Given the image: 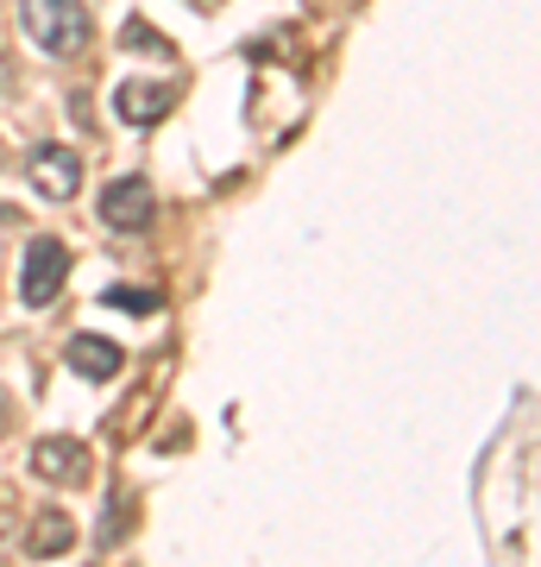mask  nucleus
<instances>
[{
    "mask_svg": "<svg viewBox=\"0 0 541 567\" xmlns=\"http://www.w3.org/2000/svg\"><path fill=\"white\" fill-rule=\"evenodd\" d=\"M20 20L44 58H76V51H89V32H95L82 0H25Z\"/></svg>",
    "mask_w": 541,
    "mask_h": 567,
    "instance_id": "1",
    "label": "nucleus"
},
{
    "mask_svg": "<svg viewBox=\"0 0 541 567\" xmlns=\"http://www.w3.org/2000/svg\"><path fill=\"white\" fill-rule=\"evenodd\" d=\"M63 278H70V252H63V240H51V234H32L25 240V265H20V297L32 309L58 303Z\"/></svg>",
    "mask_w": 541,
    "mask_h": 567,
    "instance_id": "2",
    "label": "nucleus"
},
{
    "mask_svg": "<svg viewBox=\"0 0 541 567\" xmlns=\"http://www.w3.org/2000/svg\"><path fill=\"white\" fill-rule=\"evenodd\" d=\"M152 215H158V196H152L145 177H114L101 189V221L114 227V234H145Z\"/></svg>",
    "mask_w": 541,
    "mask_h": 567,
    "instance_id": "3",
    "label": "nucleus"
},
{
    "mask_svg": "<svg viewBox=\"0 0 541 567\" xmlns=\"http://www.w3.org/2000/svg\"><path fill=\"white\" fill-rule=\"evenodd\" d=\"M25 177L39 183L44 203H70V196L82 189V158L70 152V145H39L32 164H25Z\"/></svg>",
    "mask_w": 541,
    "mask_h": 567,
    "instance_id": "4",
    "label": "nucleus"
},
{
    "mask_svg": "<svg viewBox=\"0 0 541 567\" xmlns=\"http://www.w3.org/2000/svg\"><path fill=\"white\" fill-rule=\"evenodd\" d=\"M170 107H177V89H170V82L133 76V82H121V89H114V114H121L126 126H158Z\"/></svg>",
    "mask_w": 541,
    "mask_h": 567,
    "instance_id": "5",
    "label": "nucleus"
},
{
    "mask_svg": "<svg viewBox=\"0 0 541 567\" xmlns=\"http://www.w3.org/2000/svg\"><path fill=\"white\" fill-rule=\"evenodd\" d=\"M32 466H39V480H51V486H82L89 480V447L76 435H44L32 447Z\"/></svg>",
    "mask_w": 541,
    "mask_h": 567,
    "instance_id": "6",
    "label": "nucleus"
},
{
    "mask_svg": "<svg viewBox=\"0 0 541 567\" xmlns=\"http://www.w3.org/2000/svg\"><path fill=\"white\" fill-rule=\"evenodd\" d=\"M63 360H70V372H76V379H89V385H107V379L126 365V353L107 341V334H70Z\"/></svg>",
    "mask_w": 541,
    "mask_h": 567,
    "instance_id": "7",
    "label": "nucleus"
},
{
    "mask_svg": "<svg viewBox=\"0 0 541 567\" xmlns=\"http://www.w3.org/2000/svg\"><path fill=\"white\" fill-rule=\"evenodd\" d=\"M70 543H76V524H70L63 511H39V517H32V536H25V555L51 561V555H63Z\"/></svg>",
    "mask_w": 541,
    "mask_h": 567,
    "instance_id": "8",
    "label": "nucleus"
},
{
    "mask_svg": "<svg viewBox=\"0 0 541 567\" xmlns=\"http://www.w3.org/2000/svg\"><path fill=\"white\" fill-rule=\"evenodd\" d=\"M101 303L107 309H133V316H152V309H164V290H101Z\"/></svg>",
    "mask_w": 541,
    "mask_h": 567,
    "instance_id": "9",
    "label": "nucleus"
},
{
    "mask_svg": "<svg viewBox=\"0 0 541 567\" xmlns=\"http://www.w3.org/2000/svg\"><path fill=\"white\" fill-rule=\"evenodd\" d=\"M121 44H126V51H158V58H170V44H164L158 32H152V25H145V20H126Z\"/></svg>",
    "mask_w": 541,
    "mask_h": 567,
    "instance_id": "10",
    "label": "nucleus"
},
{
    "mask_svg": "<svg viewBox=\"0 0 541 567\" xmlns=\"http://www.w3.org/2000/svg\"><path fill=\"white\" fill-rule=\"evenodd\" d=\"M7 429H13V398L0 391V435H7Z\"/></svg>",
    "mask_w": 541,
    "mask_h": 567,
    "instance_id": "11",
    "label": "nucleus"
},
{
    "mask_svg": "<svg viewBox=\"0 0 541 567\" xmlns=\"http://www.w3.org/2000/svg\"><path fill=\"white\" fill-rule=\"evenodd\" d=\"M7 82H13V63H7V58H0V89H7Z\"/></svg>",
    "mask_w": 541,
    "mask_h": 567,
    "instance_id": "12",
    "label": "nucleus"
}]
</instances>
